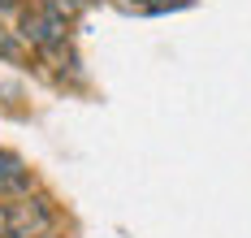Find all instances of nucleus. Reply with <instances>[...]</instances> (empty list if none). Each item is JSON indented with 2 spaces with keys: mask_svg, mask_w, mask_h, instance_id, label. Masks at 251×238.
Here are the masks:
<instances>
[{
  "mask_svg": "<svg viewBox=\"0 0 251 238\" xmlns=\"http://www.w3.org/2000/svg\"><path fill=\"white\" fill-rule=\"evenodd\" d=\"M52 234V212L35 195L0 199V238H48Z\"/></svg>",
  "mask_w": 251,
  "mask_h": 238,
  "instance_id": "nucleus-1",
  "label": "nucleus"
},
{
  "mask_svg": "<svg viewBox=\"0 0 251 238\" xmlns=\"http://www.w3.org/2000/svg\"><path fill=\"white\" fill-rule=\"evenodd\" d=\"M65 35H70V22H65V13H56L52 4H39V9H26L22 13V39L35 44L39 52L61 48Z\"/></svg>",
  "mask_w": 251,
  "mask_h": 238,
  "instance_id": "nucleus-2",
  "label": "nucleus"
},
{
  "mask_svg": "<svg viewBox=\"0 0 251 238\" xmlns=\"http://www.w3.org/2000/svg\"><path fill=\"white\" fill-rule=\"evenodd\" d=\"M30 169L13 152H0V199H18V195H30Z\"/></svg>",
  "mask_w": 251,
  "mask_h": 238,
  "instance_id": "nucleus-3",
  "label": "nucleus"
},
{
  "mask_svg": "<svg viewBox=\"0 0 251 238\" xmlns=\"http://www.w3.org/2000/svg\"><path fill=\"white\" fill-rule=\"evenodd\" d=\"M0 4H4V0H0Z\"/></svg>",
  "mask_w": 251,
  "mask_h": 238,
  "instance_id": "nucleus-4",
  "label": "nucleus"
}]
</instances>
